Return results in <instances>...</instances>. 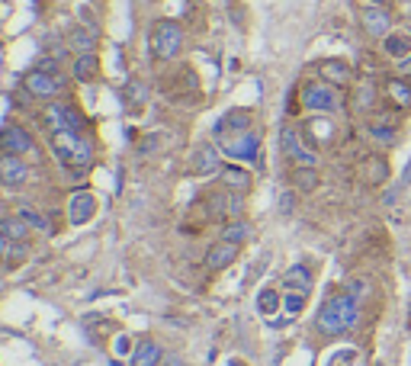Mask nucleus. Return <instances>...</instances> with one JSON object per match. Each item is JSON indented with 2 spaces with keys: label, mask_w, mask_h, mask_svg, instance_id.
<instances>
[{
  "label": "nucleus",
  "mask_w": 411,
  "mask_h": 366,
  "mask_svg": "<svg viewBox=\"0 0 411 366\" xmlns=\"http://www.w3.org/2000/svg\"><path fill=\"white\" fill-rule=\"evenodd\" d=\"M23 87L29 90L32 96H39V100H55V96L64 90V81L55 74V71H42V68H36V71H29V74H26Z\"/></svg>",
  "instance_id": "obj_7"
},
{
  "label": "nucleus",
  "mask_w": 411,
  "mask_h": 366,
  "mask_svg": "<svg viewBox=\"0 0 411 366\" xmlns=\"http://www.w3.org/2000/svg\"><path fill=\"white\" fill-rule=\"evenodd\" d=\"M299 103L308 113L331 116L340 109V93H338V87L328 81H308V83H302V90H299Z\"/></svg>",
  "instance_id": "obj_3"
},
{
  "label": "nucleus",
  "mask_w": 411,
  "mask_h": 366,
  "mask_svg": "<svg viewBox=\"0 0 411 366\" xmlns=\"http://www.w3.org/2000/svg\"><path fill=\"white\" fill-rule=\"evenodd\" d=\"M93 215H96V199L90 196L87 190L74 193V196H71V203H68V222L77 228V225H87Z\"/></svg>",
  "instance_id": "obj_16"
},
{
  "label": "nucleus",
  "mask_w": 411,
  "mask_h": 366,
  "mask_svg": "<svg viewBox=\"0 0 411 366\" xmlns=\"http://www.w3.org/2000/svg\"><path fill=\"white\" fill-rule=\"evenodd\" d=\"M372 106H376V87H372V81L357 83V90H353V109L357 113H372Z\"/></svg>",
  "instance_id": "obj_28"
},
{
  "label": "nucleus",
  "mask_w": 411,
  "mask_h": 366,
  "mask_svg": "<svg viewBox=\"0 0 411 366\" xmlns=\"http://www.w3.org/2000/svg\"><path fill=\"white\" fill-rule=\"evenodd\" d=\"M357 321H360V299L350 295L347 289L334 293L318 312V327L325 334H344L350 327H357Z\"/></svg>",
  "instance_id": "obj_1"
},
{
  "label": "nucleus",
  "mask_w": 411,
  "mask_h": 366,
  "mask_svg": "<svg viewBox=\"0 0 411 366\" xmlns=\"http://www.w3.org/2000/svg\"><path fill=\"white\" fill-rule=\"evenodd\" d=\"M357 173H360V183L363 186H382L385 180H389V164H385V158H379V154H370V158L360 161Z\"/></svg>",
  "instance_id": "obj_15"
},
{
  "label": "nucleus",
  "mask_w": 411,
  "mask_h": 366,
  "mask_svg": "<svg viewBox=\"0 0 411 366\" xmlns=\"http://www.w3.org/2000/svg\"><path fill=\"white\" fill-rule=\"evenodd\" d=\"M161 360H164V350L154 340H141L132 353V366H161Z\"/></svg>",
  "instance_id": "obj_25"
},
{
  "label": "nucleus",
  "mask_w": 411,
  "mask_h": 366,
  "mask_svg": "<svg viewBox=\"0 0 411 366\" xmlns=\"http://www.w3.org/2000/svg\"><path fill=\"white\" fill-rule=\"evenodd\" d=\"M283 308V289H273V286H267V289H260V295H257V312L260 315H276Z\"/></svg>",
  "instance_id": "obj_27"
},
{
  "label": "nucleus",
  "mask_w": 411,
  "mask_h": 366,
  "mask_svg": "<svg viewBox=\"0 0 411 366\" xmlns=\"http://www.w3.org/2000/svg\"><path fill=\"white\" fill-rule=\"evenodd\" d=\"M6 215V203H4V196H0V218Z\"/></svg>",
  "instance_id": "obj_37"
},
{
  "label": "nucleus",
  "mask_w": 411,
  "mask_h": 366,
  "mask_svg": "<svg viewBox=\"0 0 411 366\" xmlns=\"http://www.w3.org/2000/svg\"><path fill=\"white\" fill-rule=\"evenodd\" d=\"M293 186L299 193H315L321 186V173L315 171V167H293Z\"/></svg>",
  "instance_id": "obj_26"
},
{
  "label": "nucleus",
  "mask_w": 411,
  "mask_h": 366,
  "mask_svg": "<svg viewBox=\"0 0 411 366\" xmlns=\"http://www.w3.org/2000/svg\"><path fill=\"white\" fill-rule=\"evenodd\" d=\"M305 299L308 295H299V293H283V312L289 315V318H295V315L305 308Z\"/></svg>",
  "instance_id": "obj_32"
},
{
  "label": "nucleus",
  "mask_w": 411,
  "mask_h": 366,
  "mask_svg": "<svg viewBox=\"0 0 411 366\" xmlns=\"http://www.w3.org/2000/svg\"><path fill=\"white\" fill-rule=\"evenodd\" d=\"M334 135H338V126H334V122L328 119V116H321V113H315L312 119H308L305 126H302V138H305L312 148L331 145Z\"/></svg>",
  "instance_id": "obj_11"
},
{
  "label": "nucleus",
  "mask_w": 411,
  "mask_h": 366,
  "mask_svg": "<svg viewBox=\"0 0 411 366\" xmlns=\"http://www.w3.org/2000/svg\"><path fill=\"white\" fill-rule=\"evenodd\" d=\"M68 45L77 51V55H87V51H96V36L87 29H81V26H74V29L68 32Z\"/></svg>",
  "instance_id": "obj_29"
},
{
  "label": "nucleus",
  "mask_w": 411,
  "mask_h": 366,
  "mask_svg": "<svg viewBox=\"0 0 411 366\" xmlns=\"http://www.w3.org/2000/svg\"><path fill=\"white\" fill-rule=\"evenodd\" d=\"M366 135H370V145L382 148V151H389V148L398 145V128L395 126H385V122H370Z\"/></svg>",
  "instance_id": "obj_22"
},
{
  "label": "nucleus",
  "mask_w": 411,
  "mask_h": 366,
  "mask_svg": "<svg viewBox=\"0 0 411 366\" xmlns=\"http://www.w3.org/2000/svg\"><path fill=\"white\" fill-rule=\"evenodd\" d=\"M228 366H248V363H244V360H231Z\"/></svg>",
  "instance_id": "obj_38"
},
{
  "label": "nucleus",
  "mask_w": 411,
  "mask_h": 366,
  "mask_svg": "<svg viewBox=\"0 0 411 366\" xmlns=\"http://www.w3.org/2000/svg\"><path fill=\"white\" fill-rule=\"evenodd\" d=\"M395 64H398V74H411V55L402 58V61H395Z\"/></svg>",
  "instance_id": "obj_35"
},
{
  "label": "nucleus",
  "mask_w": 411,
  "mask_h": 366,
  "mask_svg": "<svg viewBox=\"0 0 411 366\" xmlns=\"http://www.w3.org/2000/svg\"><path fill=\"white\" fill-rule=\"evenodd\" d=\"M280 151L286 154V161H293L295 167H315V161H318L315 148L302 138V128H295V126H283V132H280Z\"/></svg>",
  "instance_id": "obj_4"
},
{
  "label": "nucleus",
  "mask_w": 411,
  "mask_h": 366,
  "mask_svg": "<svg viewBox=\"0 0 411 366\" xmlns=\"http://www.w3.org/2000/svg\"><path fill=\"white\" fill-rule=\"evenodd\" d=\"M16 215L23 218V222L29 225V228H36V231H49V218L39 215V209H32V205H19Z\"/></svg>",
  "instance_id": "obj_31"
},
{
  "label": "nucleus",
  "mask_w": 411,
  "mask_h": 366,
  "mask_svg": "<svg viewBox=\"0 0 411 366\" xmlns=\"http://www.w3.org/2000/svg\"><path fill=\"white\" fill-rule=\"evenodd\" d=\"M408 13H411V4H408Z\"/></svg>",
  "instance_id": "obj_41"
},
{
  "label": "nucleus",
  "mask_w": 411,
  "mask_h": 366,
  "mask_svg": "<svg viewBox=\"0 0 411 366\" xmlns=\"http://www.w3.org/2000/svg\"><path fill=\"white\" fill-rule=\"evenodd\" d=\"M32 148H36V138H32L23 126L0 128V154H19V158H26Z\"/></svg>",
  "instance_id": "obj_10"
},
{
  "label": "nucleus",
  "mask_w": 411,
  "mask_h": 366,
  "mask_svg": "<svg viewBox=\"0 0 411 366\" xmlns=\"http://www.w3.org/2000/svg\"><path fill=\"white\" fill-rule=\"evenodd\" d=\"M238 250H241V244H231V241H222V238H218V241L212 244V248L206 250V257H203L206 270H212V273H222L225 267H231V263L238 260Z\"/></svg>",
  "instance_id": "obj_12"
},
{
  "label": "nucleus",
  "mask_w": 411,
  "mask_h": 366,
  "mask_svg": "<svg viewBox=\"0 0 411 366\" xmlns=\"http://www.w3.org/2000/svg\"><path fill=\"white\" fill-rule=\"evenodd\" d=\"M222 241H231V244H244L250 238V225L244 222V218H231V222H225L222 228Z\"/></svg>",
  "instance_id": "obj_30"
},
{
  "label": "nucleus",
  "mask_w": 411,
  "mask_h": 366,
  "mask_svg": "<svg viewBox=\"0 0 411 366\" xmlns=\"http://www.w3.org/2000/svg\"><path fill=\"white\" fill-rule=\"evenodd\" d=\"M248 128H250V109H228V113L215 122V138L248 132Z\"/></svg>",
  "instance_id": "obj_18"
},
{
  "label": "nucleus",
  "mask_w": 411,
  "mask_h": 366,
  "mask_svg": "<svg viewBox=\"0 0 411 366\" xmlns=\"http://www.w3.org/2000/svg\"><path fill=\"white\" fill-rule=\"evenodd\" d=\"M382 51H385V58H392V61H402V58H408L411 55V36L408 32H402V29H392L389 36L382 39Z\"/></svg>",
  "instance_id": "obj_20"
},
{
  "label": "nucleus",
  "mask_w": 411,
  "mask_h": 366,
  "mask_svg": "<svg viewBox=\"0 0 411 366\" xmlns=\"http://www.w3.org/2000/svg\"><path fill=\"white\" fill-rule=\"evenodd\" d=\"M347 293L357 295V299H363V295H366V280H353L350 286H347Z\"/></svg>",
  "instance_id": "obj_33"
},
{
  "label": "nucleus",
  "mask_w": 411,
  "mask_h": 366,
  "mask_svg": "<svg viewBox=\"0 0 411 366\" xmlns=\"http://www.w3.org/2000/svg\"><path fill=\"white\" fill-rule=\"evenodd\" d=\"M45 122H49L51 132H61V128H71V132H81L87 128V119L81 116V109L71 106V103H51L45 109Z\"/></svg>",
  "instance_id": "obj_6"
},
{
  "label": "nucleus",
  "mask_w": 411,
  "mask_h": 366,
  "mask_svg": "<svg viewBox=\"0 0 411 366\" xmlns=\"http://www.w3.org/2000/svg\"><path fill=\"white\" fill-rule=\"evenodd\" d=\"M218 180H222V186H225V190H231V193H248L250 183H254V177H250L244 167H238V164H225L222 171H218Z\"/></svg>",
  "instance_id": "obj_19"
},
{
  "label": "nucleus",
  "mask_w": 411,
  "mask_h": 366,
  "mask_svg": "<svg viewBox=\"0 0 411 366\" xmlns=\"http://www.w3.org/2000/svg\"><path fill=\"white\" fill-rule=\"evenodd\" d=\"M280 286H283V293L308 295L312 293V273H308V267H302V263H293V267L280 276Z\"/></svg>",
  "instance_id": "obj_17"
},
{
  "label": "nucleus",
  "mask_w": 411,
  "mask_h": 366,
  "mask_svg": "<svg viewBox=\"0 0 411 366\" xmlns=\"http://www.w3.org/2000/svg\"><path fill=\"white\" fill-rule=\"evenodd\" d=\"M116 340H119V344H116V353H119V357H126V353L132 350V337H126V334H119V337H116Z\"/></svg>",
  "instance_id": "obj_34"
},
{
  "label": "nucleus",
  "mask_w": 411,
  "mask_h": 366,
  "mask_svg": "<svg viewBox=\"0 0 411 366\" xmlns=\"http://www.w3.org/2000/svg\"><path fill=\"white\" fill-rule=\"evenodd\" d=\"M96 74H100V55H96V51H87V55L74 58V77L81 83H90Z\"/></svg>",
  "instance_id": "obj_24"
},
{
  "label": "nucleus",
  "mask_w": 411,
  "mask_h": 366,
  "mask_svg": "<svg viewBox=\"0 0 411 366\" xmlns=\"http://www.w3.org/2000/svg\"><path fill=\"white\" fill-rule=\"evenodd\" d=\"M0 235L6 238V241H19V244H29L32 238V228L23 222L19 215H4L0 218Z\"/></svg>",
  "instance_id": "obj_21"
},
{
  "label": "nucleus",
  "mask_w": 411,
  "mask_h": 366,
  "mask_svg": "<svg viewBox=\"0 0 411 366\" xmlns=\"http://www.w3.org/2000/svg\"><path fill=\"white\" fill-rule=\"evenodd\" d=\"M360 26H363L366 36L372 39H385L392 32V13L382 4H366L360 10Z\"/></svg>",
  "instance_id": "obj_9"
},
{
  "label": "nucleus",
  "mask_w": 411,
  "mask_h": 366,
  "mask_svg": "<svg viewBox=\"0 0 411 366\" xmlns=\"http://www.w3.org/2000/svg\"><path fill=\"white\" fill-rule=\"evenodd\" d=\"M318 77L328 83H334V87H350L353 83V71L347 61H340V58H325V61L318 64Z\"/></svg>",
  "instance_id": "obj_14"
},
{
  "label": "nucleus",
  "mask_w": 411,
  "mask_h": 366,
  "mask_svg": "<svg viewBox=\"0 0 411 366\" xmlns=\"http://www.w3.org/2000/svg\"><path fill=\"white\" fill-rule=\"evenodd\" d=\"M218 148H222V154H228L231 161H257L260 158V135H257L254 128L238 132V135H225V138H218Z\"/></svg>",
  "instance_id": "obj_5"
},
{
  "label": "nucleus",
  "mask_w": 411,
  "mask_h": 366,
  "mask_svg": "<svg viewBox=\"0 0 411 366\" xmlns=\"http://www.w3.org/2000/svg\"><path fill=\"white\" fill-rule=\"evenodd\" d=\"M385 93H389V100L395 109H402V113L411 109V83L405 81V77H392V81L385 83Z\"/></svg>",
  "instance_id": "obj_23"
},
{
  "label": "nucleus",
  "mask_w": 411,
  "mask_h": 366,
  "mask_svg": "<svg viewBox=\"0 0 411 366\" xmlns=\"http://www.w3.org/2000/svg\"><path fill=\"white\" fill-rule=\"evenodd\" d=\"M113 366H122V363H119V360H116V363H113Z\"/></svg>",
  "instance_id": "obj_40"
},
{
  "label": "nucleus",
  "mask_w": 411,
  "mask_h": 366,
  "mask_svg": "<svg viewBox=\"0 0 411 366\" xmlns=\"http://www.w3.org/2000/svg\"><path fill=\"white\" fill-rule=\"evenodd\" d=\"M366 4H382V0H366Z\"/></svg>",
  "instance_id": "obj_39"
},
{
  "label": "nucleus",
  "mask_w": 411,
  "mask_h": 366,
  "mask_svg": "<svg viewBox=\"0 0 411 366\" xmlns=\"http://www.w3.org/2000/svg\"><path fill=\"white\" fill-rule=\"evenodd\" d=\"M280 209H283V212H289V209H293V193H286V196L280 199Z\"/></svg>",
  "instance_id": "obj_36"
},
{
  "label": "nucleus",
  "mask_w": 411,
  "mask_h": 366,
  "mask_svg": "<svg viewBox=\"0 0 411 366\" xmlns=\"http://www.w3.org/2000/svg\"><path fill=\"white\" fill-rule=\"evenodd\" d=\"M32 167L26 158L19 154H0V183L10 186V190H23L26 180H29Z\"/></svg>",
  "instance_id": "obj_8"
},
{
  "label": "nucleus",
  "mask_w": 411,
  "mask_h": 366,
  "mask_svg": "<svg viewBox=\"0 0 411 366\" xmlns=\"http://www.w3.org/2000/svg\"><path fill=\"white\" fill-rule=\"evenodd\" d=\"M222 148H215V145H199L196 151H193V164H190V171L196 173V177H212V173H218L222 171Z\"/></svg>",
  "instance_id": "obj_13"
},
{
  "label": "nucleus",
  "mask_w": 411,
  "mask_h": 366,
  "mask_svg": "<svg viewBox=\"0 0 411 366\" xmlns=\"http://www.w3.org/2000/svg\"><path fill=\"white\" fill-rule=\"evenodd\" d=\"M186 32L177 19H158L151 26V55L158 61H173V58L183 51Z\"/></svg>",
  "instance_id": "obj_2"
}]
</instances>
